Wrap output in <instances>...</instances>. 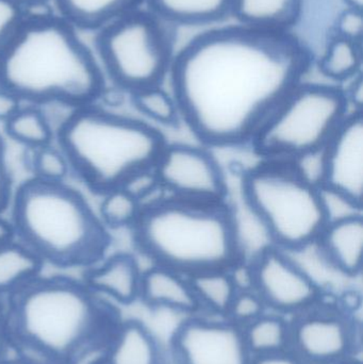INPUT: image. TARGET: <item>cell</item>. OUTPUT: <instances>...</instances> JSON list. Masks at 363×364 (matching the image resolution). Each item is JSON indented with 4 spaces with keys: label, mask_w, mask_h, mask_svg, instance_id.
I'll return each mask as SVG.
<instances>
[{
    "label": "cell",
    "mask_w": 363,
    "mask_h": 364,
    "mask_svg": "<svg viewBox=\"0 0 363 364\" xmlns=\"http://www.w3.org/2000/svg\"><path fill=\"white\" fill-rule=\"evenodd\" d=\"M313 62V51L291 30L222 26L198 34L175 55L173 96L202 144L249 145Z\"/></svg>",
    "instance_id": "1"
},
{
    "label": "cell",
    "mask_w": 363,
    "mask_h": 364,
    "mask_svg": "<svg viewBox=\"0 0 363 364\" xmlns=\"http://www.w3.org/2000/svg\"><path fill=\"white\" fill-rule=\"evenodd\" d=\"M0 85L23 102L76 109L104 95L106 78L74 26L61 16L26 14L0 53Z\"/></svg>",
    "instance_id": "2"
},
{
    "label": "cell",
    "mask_w": 363,
    "mask_h": 364,
    "mask_svg": "<svg viewBox=\"0 0 363 364\" xmlns=\"http://www.w3.org/2000/svg\"><path fill=\"white\" fill-rule=\"evenodd\" d=\"M6 308L13 346L44 364H72L104 348L119 322L82 282L63 276L36 278L6 299Z\"/></svg>",
    "instance_id": "3"
},
{
    "label": "cell",
    "mask_w": 363,
    "mask_h": 364,
    "mask_svg": "<svg viewBox=\"0 0 363 364\" xmlns=\"http://www.w3.org/2000/svg\"><path fill=\"white\" fill-rule=\"evenodd\" d=\"M131 229L134 245L153 264L188 277L228 271L245 258L228 203H194L163 193L143 205Z\"/></svg>",
    "instance_id": "4"
},
{
    "label": "cell",
    "mask_w": 363,
    "mask_h": 364,
    "mask_svg": "<svg viewBox=\"0 0 363 364\" xmlns=\"http://www.w3.org/2000/svg\"><path fill=\"white\" fill-rule=\"evenodd\" d=\"M10 208L15 237L45 263L87 269L102 260L110 246L109 229L85 196L65 183L26 181Z\"/></svg>",
    "instance_id": "5"
},
{
    "label": "cell",
    "mask_w": 363,
    "mask_h": 364,
    "mask_svg": "<svg viewBox=\"0 0 363 364\" xmlns=\"http://www.w3.org/2000/svg\"><path fill=\"white\" fill-rule=\"evenodd\" d=\"M55 136L72 172L100 195L136 171L155 166L168 144L149 124L94 105L70 111Z\"/></svg>",
    "instance_id": "6"
},
{
    "label": "cell",
    "mask_w": 363,
    "mask_h": 364,
    "mask_svg": "<svg viewBox=\"0 0 363 364\" xmlns=\"http://www.w3.org/2000/svg\"><path fill=\"white\" fill-rule=\"evenodd\" d=\"M245 203L272 245L302 252L317 243L327 225L319 186L305 179L292 161L264 160L242 178Z\"/></svg>",
    "instance_id": "7"
},
{
    "label": "cell",
    "mask_w": 363,
    "mask_h": 364,
    "mask_svg": "<svg viewBox=\"0 0 363 364\" xmlns=\"http://www.w3.org/2000/svg\"><path fill=\"white\" fill-rule=\"evenodd\" d=\"M349 113L345 90L302 82L271 113L249 145L264 160L293 161L323 151Z\"/></svg>",
    "instance_id": "8"
},
{
    "label": "cell",
    "mask_w": 363,
    "mask_h": 364,
    "mask_svg": "<svg viewBox=\"0 0 363 364\" xmlns=\"http://www.w3.org/2000/svg\"><path fill=\"white\" fill-rule=\"evenodd\" d=\"M175 44V26L142 8L111 21L96 38L104 73L129 94L162 85L174 62Z\"/></svg>",
    "instance_id": "9"
},
{
    "label": "cell",
    "mask_w": 363,
    "mask_h": 364,
    "mask_svg": "<svg viewBox=\"0 0 363 364\" xmlns=\"http://www.w3.org/2000/svg\"><path fill=\"white\" fill-rule=\"evenodd\" d=\"M290 320V352L305 364H335L358 357L360 327L353 314L322 297Z\"/></svg>",
    "instance_id": "10"
},
{
    "label": "cell",
    "mask_w": 363,
    "mask_h": 364,
    "mask_svg": "<svg viewBox=\"0 0 363 364\" xmlns=\"http://www.w3.org/2000/svg\"><path fill=\"white\" fill-rule=\"evenodd\" d=\"M155 170L168 196L194 203H227L225 175L207 149L178 143L166 144Z\"/></svg>",
    "instance_id": "11"
},
{
    "label": "cell",
    "mask_w": 363,
    "mask_h": 364,
    "mask_svg": "<svg viewBox=\"0 0 363 364\" xmlns=\"http://www.w3.org/2000/svg\"><path fill=\"white\" fill-rule=\"evenodd\" d=\"M251 263L254 290L269 311L291 318L313 307L323 297L315 279L287 252L276 246L262 248Z\"/></svg>",
    "instance_id": "12"
},
{
    "label": "cell",
    "mask_w": 363,
    "mask_h": 364,
    "mask_svg": "<svg viewBox=\"0 0 363 364\" xmlns=\"http://www.w3.org/2000/svg\"><path fill=\"white\" fill-rule=\"evenodd\" d=\"M175 364H251L242 329L219 316H188L170 338Z\"/></svg>",
    "instance_id": "13"
},
{
    "label": "cell",
    "mask_w": 363,
    "mask_h": 364,
    "mask_svg": "<svg viewBox=\"0 0 363 364\" xmlns=\"http://www.w3.org/2000/svg\"><path fill=\"white\" fill-rule=\"evenodd\" d=\"M321 186L363 205V111H352L323 149Z\"/></svg>",
    "instance_id": "14"
},
{
    "label": "cell",
    "mask_w": 363,
    "mask_h": 364,
    "mask_svg": "<svg viewBox=\"0 0 363 364\" xmlns=\"http://www.w3.org/2000/svg\"><path fill=\"white\" fill-rule=\"evenodd\" d=\"M100 261L85 269L83 284L95 294L104 295L121 305L139 301L143 271L136 257L117 252Z\"/></svg>",
    "instance_id": "15"
},
{
    "label": "cell",
    "mask_w": 363,
    "mask_h": 364,
    "mask_svg": "<svg viewBox=\"0 0 363 364\" xmlns=\"http://www.w3.org/2000/svg\"><path fill=\"white\" fill-rule=\"evenodd\" d=\"M139 301L151 309H168L188 316L202 314L189 277L162 265L142 272Z\"/></svg>",
    "instance_id": "16"
},
{
    "label": "cell",
    "mask_w": 363,
    "mask_h": 364,
    "mask_svg": "<svg viewBox=\"0 0 363 364\" xmlns=\"http://www.w3.org/2000/svg\"><path fill=\"white\" fill-rule=\"evenodd\" d=\"M323 258L349 277L360 275L363 267V214L328 223L317 241Z\"/></svg>",
    "instance_id": "17"
},
{
    "label": "cell",
    "mask_w": 363,
    "mask_h": 364,
    "mask_svg": "<svg viewBox=\"0 0 363 364\" xmlns=\"http://www.w3.org/2000/svg\"><path fill=\"white\" fill-rule=\"evenodd\" d=\"M104 348V364H166L157 338L138 320L119 322Z\"/></svg>",
    "instance_id": "18"
},
{
    "label": "cell",
    "mask_w": 363,
    "mask_h": 364,
    "mask_svg": "<svg viewBox=\"0 0 363 364\" xmlns=\"http://www.w3.org/2000/svg\"><path fill=\"white\" fill-rule=\"evenodd\" d=\"M302 12L303 0H234L232 15L247 27L291 30Z\"/></svg>",
    "instance_id": "19"
},
{
    "label": "cell",
    "mask_w": 363,
    "mask_h": 364,
    "mask_svg": "<svg viewBox=\"0 0 363 364\" xmlns=\"http://www.w3.org/2000/svg\"><path fill=\"white\" fill-rule=\"evenodd\" d=\"M147 9L173 26H206L232 15L234 0H145Z\"/></svg>",
    "instance_id": "20"
},
{
    "label": "cell",
    "mask_w": 363,
    "mask_h": 364,
    "mask_svg": "<svg viewBox=\"0 0 363 364\" xmlns=\"http://www.w3.org/2000/svg\"><path fill=\"white\" fill-rule=\"evenodd\" d=\"M45 262L16 237L0 244V297L8 299L40 277Z\"/></svg>",
    "instance_id": "21"
},
{
    "label": "cell",
    "mask_w": 363,
    "mask_h": 364,
    "mask_svg": "<svg viewBox=\"0 0 363 364\" xmlns=\"http://www.w3.org/2000/svg\"><path fill=\"white\" fill-rule=\"evenodd\" d=\"M145 0H55L60 16L85 29H102L119 17L141 8Z\"/></svg>",
    "instance_id": "22"
},
{
    "label": "cell",
    "mask_w": 363,
    "mask_h": 364,
    "mask_svg": "<svg viewBox=\"0 0 363 364\" xmlns=\"http://www.w3.org/2000/svg\"><path fill=\"white\" fill-rule=\"evenodd\" d=\"M243 338L251 357L286 352L290 348V320L288 316L266 311L242 328Z\"/></svg>",
    "instance_id": "23"
},
{
    "label": "cell",
    "mask_w": 363,
    "mask_h": 364,
    "mask_svg": "<svg viewBox=\"0 0 363 364\" xmlns=\"http://www.w3.org/2000/svg\"><path fill=\"white\" fill-rule=\"evenodd\" d=\"M202 314L224 318L237 289L227 271H209L189 276Z\"/></svg>",
    "instance_id": "24"
},
{
    "label": "cell",
    "mask_w": 363,
    "mask_h": 364,
    "mask_svg": "<svg viewBox=\"0 0 363 364\" xmlns=\"http://www.w3.org/2000/svg\"><path fill=\"white\" fill-rule=\"evenodd\" d=\"M8 136L30 149L51 144L55 132L46 113L36 105L21 107L4 123Z\"/></svg>",
    "instance_id": "25"
},
{
    "label": "cell",
    "mask_w": 363,
    "mask_h": 364,
    "mask_svg": "<svg viewBox=\"0 0 363 364\" xmlns=\"http://www.w3.org/2000/svg\"><path fill=\"white\" fill-rule=\"evenodd\" d=\"M319 70L334 81L352 80L362 73V42L334 36L319 61Z\"/></svg>",
    "instance_id": "26"
},
{
    "label": "cell",
    "mask_w": 363,
    "mask_h": 364,
    "mask_svg": "<svg viewBox=\"0 0 363 364\" xmlns=\"http://www.w3.org/2000/svg\"><path fill=\"white\" fill-rule=\"evenodd\" d=\"M134 108L151 121L164 126H176L180 111L174 96L159 87H147L130 94Z\"/></svg>",
    "instance_id": "27"
},
{
    "label": "cell",
    "mask_w": 363,
    "mask_h": 364,
    "mask_svg": "<svg viewBox=\"0 0 363 364\" xmlns=\"http://www.w3.org/2000/svg\"><path fill=\"white\" fill-rule=\"evenodd\" d=\"M102 196L98 216L107 228H131L136 224L142 211L140 201L119 186L107 191Z\"/></svg>",
    "instance_id": "28"
},
{
    "label": "cell",
    "mask_w": 363,
    "mask_h": 364,
    "mask_svg": "<svg viewBox=\"0 0 363 364\" xmlns=\"http://www.w3.org/2000/svg\"><path fill=\"white\" fill-rule=\"evenodd\" d=\"M30 168L33 177L43 182L49 183H65L70 176V161L60 147H55L53 143L46 146L31 149Z\"/></svg>",
    "instance_id": "29"
},
{
    "label": "cell",
    "mask_w": 363,
    "mask_h": 364,
    "mask_svg": "<svg viewBox=\"0 0 363 364\" xmlns=\"http://www.w3.org/2000/svg\"><path fill=\"white\" fill-rule=\"evenodd\" d=\"M266 311V304L255 290L241 291L234 295L224 318L242 329Z\"/></svg>",
    "instance_id": "30"
},
{
    "label": "cell",
    "mask_w": 363,
    "mask_h": 364,
    "mask_svg": "<svg viewBox=\"0 0 363 364\" xmlns=\"http://www.w3.org/2000/svg\"><path fill=\"white\" fill-rule=\"evenodd\" d=\"M119 188L140 201L142 207L164 193L160 186L155 166L136 171L121 182Z\"/></svg>",
    "instance_id": "31"
},
{
    "label": "cell",
    "mask_w": 363,
    "mask_h": 364,
    "mask_svg": "<svg viewBox=\"0 0 363 364\" xmlns=\"http://www.w3.org/2000/svg\"><path fill=\"white\" fill-rule=\"evenodd\" d=\"M319 190L327 224L363 214L362 203H356L350 197L323 186H320Z\"/></svg>",
    "instance_id": "32"
},
{
    "label": "cell",
    "mask_w": 363,
    "mask_h": 364,
    "mask_svg": "<svg viewBox=\"0 0 363 364\" xmlns=\"http://www.w3.org/2000/svg\"><path fill=\"white\" fill-rule=\"evenodd\" d=\"M25 10L15 0H0V53L25 19Z\"/></svg>",
    "instance_id": "33"
},
{
    "label": "cell",
    "mask_w": 363,
    "mask_h": 364,
    "mask_svg": "<svg viewBox=\"0 0 363 364\" xmlns=\"http://www.w3.org/2000/svg\"><path fill=\"white\" fill-rule=\"evenodd\" d=\"M335 36L362 42L363 10L347 8L338 15L335 23Z\"/></svg>",
    "instance_id": "34"
},
{
    "label": "cell",
    "mask_w": 363,
    "mask_h": 364,
    "mask_svg": "<svg viewBox=\"0 0 363 364\" xmlns=\"http://www.w3.org/2000/svg\"><path fill=\"white\" fill-rule=\"evenodd\" d=\"M227 272L236 287L237 292L254 290V273L251 261L243 258Z\"/></svg>",
    "instance_id": "35"
},
{
    "label": "cell",
    "mask_w": 363,
    "mask_h": 364,
    "mask_svg": "<svg viewBox=\"0 0 363 364\" xmlns=\"http://www.w3.org/2000/svg\"><path fill=\"white\" fill-rule=\"evenodd\" d=\"M12 196V179L6 166V147L0 139V213L10 207Z\"/></svg>",
    "instance_id": "36"
},
{
    "label": "cell",
    "mask_w": 363,
    "mask_h": 364,
    "mask_svg": "<svg viewBox=\"0 0 363 364\" xmlns=\"http://www.w3.org/2000/svg\"><path fill=\"white\" fill-rule=\"evenodd\" d=\"M23 107V100L10 90L0 85V121L6 123Z\"/></svg>",
    "instance_id": "37"
},
{
    "label": "cell",
    "mask_w": 363,
    "mask_h": 364,
    "mask_svg": "<svg viewBox=\"0 0 363 364\" xmlns=\"http://www.w3.org/2000/svg\"><path fill=\"white\" fill-rule=\"evenodd\" d=\"M11 346H13V343L9 325L8 308L6 303L0 297V359L6 358Z\"/></svg>",
    "instance_id": "38"
},
{
    "label": "cell",
    "mask_w": 363,
    "mask_h": 364,
    "mask_svg": "<svg viewBox=\"0 0 363 364\" xmlns=\"http://www.w3.org/2000/svg\"><path fill=\"white\" fill-rule=\"evenodd\" d=\"M350 107H353L354 111H363V77L362 74L352 79L349 89L345 91Z\"/></svg>",
    "instance_id": "39"
},
{
    "label": "cell",
    "mask_w": 363,
    "mask_h": 364,
    "mask_svg": "<svg viewBox=\"0 0 363 364\" xmlns=\"http://www.w3.org/2000/svg\"><path fill=\"white\" fill-rule=\"evenodd\" d=\"M251 364H305L290 350L266 356L253 357Z\"/></svg>",
    "instance_id": "40"
},
{
    "label": "cell",
    "mask_w": 363,
    "mask_h": 364,
    "mask_svg": "<svg viewBox=\"0 0 363 364\" xmlns=\"http://www.w3.org/2000/svg\"><path fill=\"white\" fill-rule=\"evenodd\" d=\"M14 237V230H13L10 220L4 218L2 213H0V244L13 239Z\"/></svg>",
    "instance_id": "41"
},
{
    "label": "cell",
    "mask_w": 363,
    "mask_h": 364,
    "mask_svg": "<svg viewBox=\"0 0 363 364\" xmlns=\"http://www.w3.org/2000/svg\"><path fill=\"white\" fill-rule=\"evenodd\" d=\"M0 364H38L23 358V357H18V358H6L0 359Z\"/></svg>",
    "instance_id": "42"
},
{
    "label": "cell",
    "mask_w": 363,
    "mask_h": 364,
    "mask_svg": "<svg viewBox=\"0 0 363 364\" xmlns=\"http://www.w3.org/2000/svg\"><path fill=\"white\" fill-rule=\"evenodd\" d=\"M18 2L23 9L32 8V6H38L44 4L47 0H15Z\"/></svg>",
    "instance_id": "43"
},
{
    "label": "cell",
    "mask_w": 363,
    "mask_h": 364,
    "mask_svg": "<svg viewBox=\"0 0 363 364\" xmlns=\"http://www.w3.org/2000/svg\"><path fill=\"white\" fill-rule=\"evenodd\" d=\"M343 1L347 4V8L363 10V0H343Z\"/></svg>",
    "instance_id": "44"
},
{
    "label": "cell",
    "mask_w": 363,
    "mask_h": 364,
    "mask_svg": "<svg viewBox=\"0 0 363 364\" xmlns=\"http://www.w3.org/2000/svg\"><path fill=\"white\" fill-rule=\"evenodd\" d=\"M335 364H363V363L359 357H354V358L347 359V360L341 361V363Z\"/></svg>",
    "instance_id": "45"
}]
</instances>
